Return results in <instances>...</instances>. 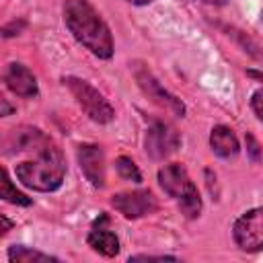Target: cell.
<instances>
[{"instance_id":"14","label":"cell","mask_w":263,"mask_h":263,"mask_svg":"<svg viewBox=\"0 0 263 263\" xmlns=\"http://www.w3.org/2000/svg\"><path fill=\"white\" fill-rule=\"evenodd\" d=\"M8 261L12 263H33V261H60L58 257L49 255V253H41V251H35L31 247H25V245H12L8 249Z\"/></svg>"},{"instance_id":"11","label":"cell","mask_w":263,"mask_h":263,"mask_svg":"<svg viewBox=\"0 0 263 263\" xmlns=\"http://www.w3.org/2000/svg\"><path fill=\"white\" fill-rule=\"evenodd\" d=\"M4 82H6L8 90L14 92L16 97L33 99V97L39 95L37 78H35V74L25 64H18V62L8 64V68L4 72Z\"/></svg>"},{"instance_id":"3","label":"cell","mask_w":263,"mask_h":263,"mask_svg":"<svg viewBox=\"0 0 263 263\" xmlns=\"http://www.w3.org/2000/svg\"><path fill=\"white\" fill-rule=\"evenodd\" d=\"M158 185L162 187V191L173 197L179 205V210L189 218H197L201 212V197L199 191L195 187V183L191 181L187 168L181 162H168L158 171Z\"/></svg>"},{"instance_id":"13","label":"cell","mask_w":263,"mask_h":263,"mask_svg":"<svg viewBox=\"0 0 263 263\" xmlns=\"http://www.w3.org/2000/svg\"><path fill=\"white\" fill-rule=\"evenodd\" d=\"M0 199L8 201L12 205H31V197H27L8 177L6 168L0 166Z\"/></svg>"},{"instance_id":"23","label":"cell","mask_w":263,"mask_h":263,"mask_svg":"<svg viewBox=\"0 0 263 263\" xmlns=\"http://www.w3.org/2000/svg\"><path fill=\"white\" fill-rule=\"evenodd\" d=\"M201 2H208V4H216V6H220V4H224L226 0H201Z\"/></svg>"},{"instance_id":"2","label":"cell","mask_w":263,"mask_h":263,"mask_svg":"<svg viewBox=\"0 0 263 263\" xmlns=\"http://www.w3.org/2000/svg\"><path fill=\"white\" fill-rule=\"evenodd\" d=\"M64 25L72 37L99 60H109L115 51L113 35L88 0H64Z\"/></svg>"},{"instance_id":"15","label":"cell","mask_w":263,"mask_h":263,"mask_svg":"<svg viewBox=\"0 0 263 263\" xmlns=\"http://www.w3.org/2000/svg\"><path fill=\"white\" fill-rule=\"evenodd\" d=\"M115 168H117V175L125 181H132V183H140L142 181V173L140 168L136 166V162L129 158V156H119L115 160Z\"/></svg>"},{"instance_id":"8","label":"cell","mask_w":263,"mask_h":263,"mask_svg":"<svg viewBox=\"0 0 263 263\" xmlns=\"http://www.w3.org/2000/svg\"><path fill=\"white\" fill-rule=\"evenodd\" d=\"M181 146V136L177 134V129L164 121H154L148 129H146V138H144V148L146 154L154 160H164L168 158L173 152H177Z\"/></svg>"},{"instance_id":"18","label":"cell","mask_w":263,"mask_h":263,"mask_svg":"<svg viewBox=\"0 0 263 263\" xmlns=\"http://www.w3.org/2000/svg\"><path fill=\"white\" fill-rule=\"evenodd\" d=\"M164 259L175 261L177 257H173V255H134V257H129V261H164Z\"/></svg>"},{"instance_id":"16","label":"cell","mask_w":263,"mask_h":263,"mask_svg":"<svg viewBox=\"0 0 263 263\" xmlns=\"http://www.w3.org/2000/svg\"><path fill=\"white\" fill-rule=\"evenodd\" d=\"M263 97V92H261V88H257L255 92H253V97H251V109H253V113H255V117L261 121L263 119V109H261V99Z\"/></svg>"},{"instance_id":"5","label":"cell","mask_w":263,"mask_h":263,"mask_svg":"<svg viewBox=\"0 0 263 263\" xmlns=\"http://www.w3.org/2000/svg\"><path fill=\"white\" fill-rule=\"evenodd\" d=\"M134 78L140 86V90L152 101L156 103L158 107H162L164 111L177 115V117H183L185 115V103L175 97L173 92H168L160 82L158 78L148 70V66H144L142 62H134Z\"/></svg>"},{"instance_id":"17","label":"cell","mask_w":263,"mask_h":263,"mask_svg":"<svg viewBox=\"0 0 263 263\" xmlns=\"http://www.w3.org/2000/svg\"><path fill=\"white\" fill-rule=\"evenodd\" d=\"M247 150H249V154H251V158L257 162L259 160V144H257V140L253 138V134H247Z\"/></svg>"},{"instance_id":"7","label":"cell","mask_w":263,"mask_h":263,"mask_svg":"<svg viewBox=\"0 0 263 263\" xmlns=\"http://www.w3.org/2000/svg\"><path fill=\"white\" fill-rule=\"evenodd\" d=\"M234 242L240 251L257 253L263 247V220H261V208L247 210L242 216L236 218L232 226Z\"/></svg>"},{"instance_id":"20","label":"cell","mask_w":263,"mask_h":263,"mask_svg":"<svg viewBox=\"0 0 263 263\" xmlns=\"http://www.w3.org/2000/svg\"><path fill=\"white\" fill-rule=\"evenodd\" d=\"M12 113H14V105L8 103V101L0 95V117H8V115H12Z\"/></svg>"},{"instance_id":"1","label":"cell","mask_w":263,"mask_h":263,"mask_svg":"<svg viewBox=\"0 0 263 263\" xmlns=\"http://www.w3.org/2000/svg\"><path fill=\"white\" fill-rule=\"evenodd\" d=\"M10 148L14 152H33L35 158H27L14 166V175L21 185L33 191H55L66 177V160L60 146L37 127H18L10 134Z\"/></svg>"},{"instance_id":"12","label":"cell","mask_w":263,"mask_h":263,"mask_svg":"<svg viewBox=\"0 0 263 263\" xmlns=\"http://www.w3.org/2000/svg\"><path fill=\"white\" fill-rule=\"evenodd\" d=\"M210 148L220 158H234L240 150V144L228 125H214L210 132Z\"/></svg>"},{"instance_id":"22","label":"cell","mask_w":263,"mask_h":263,"mask_svg":"<svg viewBox=\"0 0 263 263\" xmlns=\"http://www.w3.org/2000/svg\"><path fill=\"white\" fill-rule=\"evenodd\" d=\"M125 2H129V4H134V6H146V4H150L152 0H125Z\"/></svg>"},{"instance_id":"10","label":"cell","mask_w":263,"mask_h":263,"mask_svg":"<svg viewBox=\"0 0 263 263\" xmlns=\"http://www.w3.org/2000/svg\"><path fill=\"white\" fill-rule=\"evenodd\" d=\"M107 224H109L107 214H101L95 220V224L86 236V242L95 253H99L103 257H115L119 253V238Z\"/></svg>"},{"instance_id":"21","label":"cell","mask_w":263,"mask_h":263,"mask_svg":"<svg viewBox=\"0 0 263 263\" xmlns=\"http://www.w3.org/2000/svg\"><path fill=\"white\" fill-rule=\"evenodd\" d=\"M23 27H25V23H23V21H21L18 25H16V23H10L8 27H4V29H2V35H4V37H12V35H18V31H21Z\"/></svg>"},{"instance_id":"6","label":"cell","mask_w":263,"mask_h":263,"mask_svg":"<svg viewBox=\"0 0 263 263\" xmlns=\"http://www.w3.org/2000/svg\"><path fill=\"white\" fill-rule=\"evenodd\" d=\"M111 205L127 220H138L144 216H152L158 212V199L150 189L121 191L111 197Z\"/></svg>"},{"instance_id":"19","label":"cell","mask_w":263,"mask_h":263,"mask_svg":"<svg viewBox=\"0 0 263 263\" xmlns=\"http://www.w3.org/2000/svg\"><path fill=\"white\" fill-rule=\"evenodd\" d=\"M12 228H14V222H12L10 218H6L4 214H0V238H2V236H6Z\"/></svg>"},{"instance_id":"9","label":"cell","mask_w":263,"mask_h":263,"mask_svg":"<svg viewBox=\"0 0 263 263\" xmlns=\"http://www.w3.org/2000/svg\"><path fill=\"white\" fill-rule=\"evenodd\" d=\"M76 158H78L80 171L86 177V181L92 187H97V189L105 187L107 175H105V154H103V148L97 146V144H80L76 148Z\"/></svg>"},{"instance_id":"4","label":"cell","mask_w":263,"mask_h":263,"mask_svg":"<svg viewBox=\"0 0 263 263\" xmlns=\"http://www.w3.org/2000/svg\"><path fill=\"white\" fill-rule=\"evenodd\" d=\"M64 84L68 86V90L76 99L78 107L84 111V115L90 121H95V123H111L115 119V109L105 99V95L99 92L90 82H86L82 78H76V76H66Z\"/></svg>"}]
</instances>
